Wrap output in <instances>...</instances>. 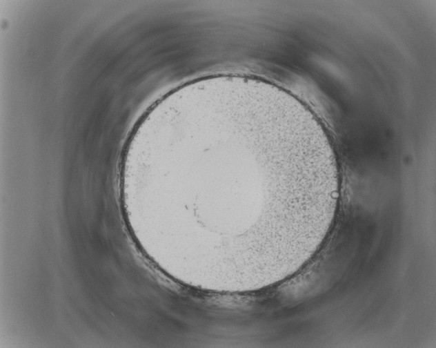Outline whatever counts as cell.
Wrapping results in <instances>:
<instances>
[{"label":"cell","mask_w":436,"mask_h":348,"mask_svg":"<svg viewBox=\"0 0 436 348\" xmlns=\"http://www.w3.org/2000/svg\"><path fill=\"white\" fill-rule=\"evenodd\" d=\"M139 173L174 238L233 257L273 250L301 230L337 166L281 103L224 95L166 120L140 152Z\"/></svg>","instance_id":"obj_1"}]
</instances>
